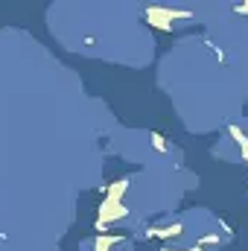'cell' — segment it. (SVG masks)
<instances>
[{"instance_id": "obj_1", "label": "cell", "mask_w": 248, "mask_h": 251, "mask_svg": "<svg viewBox=\"0 0 248 251\" xmlns=\"http://www.w3.org/2000/svg\"><path fill=\"white\" fill-rule=\"evenodd\" d=\"M152 143H155L158 149H167V140H164V137H158V135H152Z\"/></svg>"}]
</instances>
